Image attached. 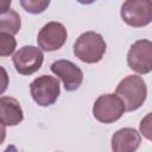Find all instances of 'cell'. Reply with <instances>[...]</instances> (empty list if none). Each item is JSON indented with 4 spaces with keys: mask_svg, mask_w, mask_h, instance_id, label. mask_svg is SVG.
I'll return each instance as SVG.
<instances>
[{
    "mask_svg": "<svg viewBox=\"0 0 152 152\" xmlns=\"http://www.w3.org/2000/svg\"><path fill=\"white\" fill-rule=\"evenodd\" d=\"M121 18L129 26H146L152 20V2L150 0L125 1L121 6Z\"/></svg>",
    "mask_w": 152,
    "mask_h": 152,
    "instance_id": "obj_5",
    "label": "cell"
},
{
    "mask_svg": "<svg viewBox=\"0 0 152 152\" xmlns=\"http://www.w3.org/2000/svg\"><path fill=\"white\" fill-rule=\"evenodd\" d=\"M139 132L131 127L116 131L112 137V152H135L140 146Z\"/></svg>",
    "mask_w": 152,
    "mask_h": 152,
    "instance_id": "obj_10",
    "label": "cell"
},
{
    "mask_svg": "<svg viewBox=\"0 0 152 152\" xmlns=\"http://www.w3.org/2000/svg\"><path fill=\"white\" fill-rule=\"evenodd\" d=\"M106 42L101 34L94 31H88L76 39L74 44V53L80 61L93 64L102 59L106 52Z\"/></svg>",
    "mask_w": 152,
    "mask_h": 152,
    "instance_id": "obj_2",
    "label": "cell"
},
{
    "mask_svg": "<svg viewBox=\"0 0 152 152\" xmlns=\"http://www.w3.org/2000/svg\"><path fill=\"white\" fill-rule=\"evenodd\" d=\"M6 138V128H5V125L0 122V145L4 142Z\"/></svg>",
    "mask_w": 152,
    "mask_h": 152,
    "instance_id": "obj_17",
    "label": "cell"
},
{
    "mask_svg": "<svg viewBox=\"0 0 152 152\" xmlns=\"http://www.w3.org/2000/svg\"><path fill=\"white\" fill-rule=\"evenodd\" d=\"M51 71L58 76L66 91H74L78 89L83 81L82 70L72 62L68 59H58L51 64Z\"/></svg>",
    "mask_w": 152,
    "mask_h": 152,
    "instance_id": "obj_9",
    "label": "cell"
},
{
    "mask_svg": "<svg viewBox=\"0 0 152 152\" xmlns=\"http://www.w3.org/2000/svg\"><path fill=\"white\" fill-rule=\"evenodd\" d=\"M8 82H10V78H8L7 71L5 70V68L0 66V95L6 91L8 87Z\"/></svg>",
    "mask_w": 152,
    "mask_h": 152,
    "instance_id": "obj_15",
    "label": "cell"
},
{
    "mask_svg": "<svg viewBox=\"0 0 152 152\" xmlns=\"http://www.w3.org/2000/svg\"><path fill=\"white\" fill-rule=\"evenodd\" d=\"M66 28L63 24L51 21L44 25L37 37L38 45L44 51H55L61 49L66 42Z\"/></svg>",
    "mask_w": 152,
    "mask_h": 152,
    "instance_id": "obj_8",
    "label": "cell"
},
{
    "mask_svg": "<svg viewBox=\"0 0 152 152\" xmlns=\"http://www.w3.org/2000/svg\"><path fill=\"white\" fill-rule=\"evenodd\" d=\"M17 48V42L11 34L0 33V57H7L13 53Z\"/></svg>",
    "mask_w": 152,
    "mask_h": 152,
    "instance_id": "obj_13",
    "label": "cell"
},
{
    "mask_svg": "<svg viewBox=\"0 0 152 152\" xmlns=\"http://www.w3.org/2000/svg\"><path fill=\"white\" fill-rule=\"evenodd\" d=\"M50 1H38V0H28V1H20V5L25 8L26 12L28 13H33V14H37V13H42L48 6H49Z\"/></svg>",
    "mask_w": 152,
    "mask_h": 152,
    "instance_id": "obj_14",
    "label": "cell"
},
{
    "mask_svg": "<svg viewBox=\"0 0 152 152\" xmlns=\"http://www.w3.org/2000/svg\"><path fill=\"white\" fill-rule=\"evenodd\" d=\"M127 64L139 74H148L152 70V43L147 39L137 40L127 53Z\"/></svg>",
    "mask_w": 152,
    "mask_h": 152,
    "instance_id": "obj_6",
    "label": "cell"
},
{
    "mask_svg": "<svg viewBox=\"0 0 152 152\" xmlns=\"http://www.w3.org/2000/svg\"><path fill=\"white\" fill-rule=\"evenodd\" d=\"M115 95L122 101L125 110L132 112L142 106L147 95L145 81L137 75L126 76L115 89Z\"/></svg>",
    "mask_w": 152,
    "mask_h": 152,
    "instance_id": "obj_1",
    "label": "cell"
},
{
    "mask_svg": "<svg viewBox=\"0 0 152 152\" xmlns=\"http://www.w3.org/2000/svg\"><path fill=\"white\" fill-rule=\"evenodd\" d=\"M21 27L20 15L14 10H8L0 14V33L5 34H17Z\"/></svg>",
    "mask_w": 152,
    "mask_h": 152,
    "instance_id": "obj_12",
    "label": "cell"
},
{
    "mask_svg": "<svg viewBox=\"0 0 152 152\" xmlns=\"http://www.w3.org/2000/svg\"><path fill=\"white\" fill-rule=\"evenodd\" d=\"M4 152H19V151L14 145H10V146H7V148Z\"/></svg>",
    "mask_w": 152,
    "mask_h": 152,
    "instance_id": "obj_18",
    "label": "cell"
},
{
    "mask_svg": "<svg viewBox=\"0 0 152 152\" xmlns=\"http://www.w3.org/2000/svg\"><path fill=\"white\" fill-rule=\"evenodd\" d=\"M125 113L122 101L114 94H104L97 97L93 106L94 118L102 124H112L118 121Z\"/></svg>",
    "mask_w": 152,
    "mask_h": 152,
    "instance_id": "obj_4",
    "label": "cell"
},
{
    "mask_svg": "<svg viewBox=\"0 0 152 152\" xmlns=\"http://www.w3.org/2000/svg\"><path fill=\"white\" fill-rule=\"evenodd\" d=\"M30 90L34 102L42 107L53 104L61 91L58 80L49 75H43L33 80L30 86Z\"/></svg>",
    "mask_w": 152,
    "mask_h": 152,
    "instance_id": "obj_3",
    "label": "cell"
},
{
    "mask_svg": "<svg viewBox=\"0 0 152 152\" xmlns=\"http://www.w3.org/2000/svg\"><path fill=\"white\" fill-rule=\"evenodd\" d=\"M11 4H12L11 0H5V1L0 0V14L7 12L10 10V7H11Z\"/></svg>",
    "mask_w": 152,
    "mask_h": 152,
    "instance_id": "obj_16",
    "label": "cell"
},
{
    "mask_svg": "<svg viewBox=\"0 0 152 152\" xmlns=\"http://www.w3.org/2000/svg\"><path fill=\"white\" fill-rule=\"evenodd\" d=\"M24 119L20 103L10 96L0 97V122L5 126H15Z\"/></svg>",
    "mask_w": 152,
    "mask_h": 152,
    "instance_id": "obj_11",
    "label": "cell"
},
{
    "mask_svg": "<svg viewBox=\"0 0 152 152\" xmlns=\"http://www.w3.org/2000/svg\"><path fill=\"white\" fill-rule=\"evenodd\" d=\"M44 55L39 48L26 45L20 48L13 56L15 70L21 75H32L38 71L43 64Z\"/></svg>",
    "mask_w": 152,
    "mask_h": 152,
    "instance_id": "obj_7",
    "label": "cell"
}]
</instances>
